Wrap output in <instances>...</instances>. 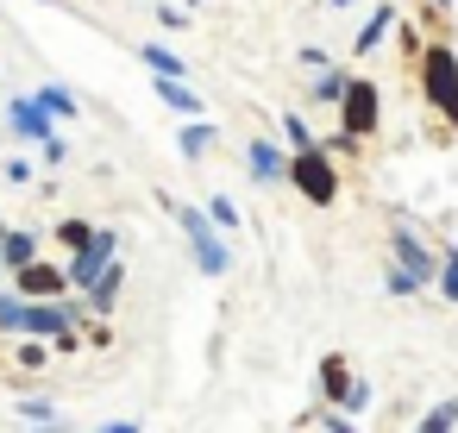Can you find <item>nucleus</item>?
Instances as JSON below:
<instances>
[{"mask_svg":"<svg viewBox=\"0 0 458 433\" xmlns=\"http://www.w3.org/2000/svg\"><path fill=\"white\" fill-rule=\"evenodd\" d=\"M420 101L445 120V139H458V51H452V38H433L420 51Z\"/></svg>","mask_w":458,"mask_h":433,"instance_id":"obj_1","label":"nucleus"},{"mask_svg":"<svg viewBox=\"0 0 458 433\" xmlns=\"http://www.w3.org/2000/svg\"><path fill=\"white\" fill-rule=\"evenodd\" d=\"M164 214L182 226V239H189V251H195V270H201V276H226V270H233V245H226V233H214V226H208V214H201L195 201H170V195H164Z\"/></svg>","mask_w":458,"mask_h":433,"instance_id":"obj_2","label":"nucleus"},{"mask_svg":"<svg viewBox=\"0 0 458 433\" xmlns=\"http://www.w3.org/2000/svg\"><path fill=\"white\" fill-rule=\"evenodd\" d=\"M389 258H395V270H402V276H414V289H427V283H433V270H439V251L427 245V233H420L408 214H395V220H389Z\"/></svg>","mask_w":458,"mask_h":433,"instance_id":"obj_3","label":"nucleus"},{"mask_svg":"<svg viewBox=\"0 0 458 433\" xmlns=\"http://www.w3.org/2000/svg\"><path fill=\"white\" fill-rule=\"evenodd\" d=\"M377 126H383V95H377V82L352 76V82H345V95H339V132H345V139H358V145H370V139H377Z\"/></svg>","mask_w":458,"mask_h":433,"instance_id":"obj_4","label":"nucleus"},{"mask_svg":"<svg viewBox=\"0 0 458 433\" xmlns=\"http://www.w3.org/2000/svg\"><path fill=\"white\" fill-rule=\"evenodd\" d=\"M289 189H295L301 201H314V208H333V201H339V170H333V157H327V151H295V157H289Z\"/></svg>","mask_w":458,"mask_h":433,"instance_id":"obj_5","label":"nucleus"},{"mask_svg":"<svg viewBox=\"0 0 458 433\" xmlns=\"http://www.w3.org/2000/svg\"><path fill=\"white\" fill-rule=\"evenodd\" d=\"M114 258H120V233H114V226H95V239H89V251H76V258L64 264V276H70V289H82V295H89V289L101 283V270H107Z\"/></svg>","mask_w":458,"mask_h":433,"instance_id":"obj_6","label":"nucleus"},{"mask_svg":"<svg viewBox=\"0 0 458 433\" xmlns=\"http://www.w3.org/2000/svg\"><path fill=\"white\" fill-rule=\"evenodd\" d=\"M13 295H20V301H64V295H70V276H64V264L32 258L26 270H13Z\"/></svg>","mask_w":458,"mask_h":433,"instance_id":"obj_7","label":"nucleus"},{"mask_svg":"<svg viewBox=\"0 0 458 433\" xmlns=\"http://www.w3.org/2000/svg\"><path fill=\"white\" fill-rule=\"evenodd\" d=\"M245 170H251L264 189L289 183V145H276V139H251V145H245Z\"/></svg>","mask_w":458,"mask_h":433,"instance_id":"obj_8","label":"nucleus"},{"mask_svg":"<svg viewBox=\"0 0 458 433\" xmlns=\"http://www.w3.org/2000/svg\"><path fill=\"white\" fill-rule=\"evenodd\" d=\"M7 126H13V139H32V145H45V139H51V120L38 114V101H32V95H13V101H7Z\"/></svg>","mask_w":458,"mask_h":433,"instance_id":"obj_9","label":"nucleus"},{"mask_svg":"<svg viewBox=\"0 0 458 433\" xmlns=\"http://www.w3.org/2000/svg\"><path fill=\"white\" fill-rule=\"evenodd\" d=\"M352 383H358V377H352L345 352H327V358H320V408H339V402L352 395Z\"/></svg>","mask_w":458,"mask_h":433,"instance_id":"obj_10","label":"nucleus"},{"mask_svg":"<svg viewBox=\"0 0 458 433\" xmlns=\"http://www.w3.org/2000/svg\"><path fill=\"white\" fill-rule=\"evenodd\" d=\"M120 289H126V264L114 258V264L101 270V283L89 289V301H82V308H95V314H114V308H120Z\"/></svg>","mask_w":458,"mask_h":433,"instance_id":"obj_11","label":"nucleus"},{"mask_svg":"<svg viewBox=\"0 0 458 433\" xmlns=\"http://www.w3.org/2000/svg\"><path fill=\"white\" fill-rule=\"evenodd\" d=\"M13 414H20V420H32V427H45V433H70L64 408H57V402H45V395H20V402H13Z\"/></svg>","mask_w":458,"mask_h":433,"instance_id":"obj_12","label":"nucleus"},{"mask_svg":"<svg viewBox=\"0 0 458 433\" xmlns=\"http://www.w3.org/2000/svg\"><path fill=\"white\" fill-rule=\"evenodd\" d=\"M32 258H38V233H26V226H13L7 239H0V270H7V276H13V270H26Z\"/></svg>","mask_w":458,"mask_h":433,"instance_id":"obj_13","label":"nucleus"},{"mask_svg":"<svg viewBox=\"0 0 458 433\" xmlns=\"http://www.w3.org/2000/svg\"><path fill=\"white\" fill-rule=\"evenodd\" d=\"M389 32H395V7H389V0H383V7H377V13H370V20L358 26V38H352V51H358V57H370V51H377V45H383Z\"/></svg>","mask_w":458,"mask_h":433,"instance_id":"obj_14","label":"nucleus"},{"mask_svg":"<svg viewBox=\"0 0 458 433\" xmlns=\"http://www.w3.org/2000/svg\"><path fill=\"white\" fill-rule=\"evenodd\" d=\"M32 101H38V114H45V120H76V107H82V101H76L64 82H45Z\"/></svg>","mask_w":458,"mask_h":433,"instance_id":"obj_15","label":"nucleus"},{"mask_svg":"<svg viewBox=\"0 0 458 433\" xmlns=\"http://www.w3.org/2000/svg\"><path fill=\"white\" fill-rule=\"evenodd\" d=\"M157 101H164L170 114H182V120H201V107H208L189 82H157Z\"/></svg>","mask_w":458,"mask_h":433,"instance_id":"obj_16","label":"nucleus"},{"mask_svg":"<svg viewBox=\"0 0 458 433\" xmlns=\"http://www.w3.org/2000/svg\"><path fill=\"white\" fill-rule=\"evenodd\" d=\"M208 145H220V126H214V120H189V126L176 132V151H182L189 164H195V157H201Z\"/></svg>","mask_w":458,"mask_h":433,"instance_id":"obj_17","label":"nucleus"},{"mask_svg":"<svg viewBox=\"0 0 458 433\" xmlns=\"http://www.w3.org/2000/svg\"><path fill=\"white\" fill-rule=\"evenodd\" d=\"M26 327H32V301H20L13 289H0V333L26 339Z\"/></svg>","mask_w":458,"mask_h":433,"instance_id":"obj_18","label":"nucleus"},{"mask_svg":"<svg viewBox=\"0 0 458 433\" xmlns=\"http://www.w3.org/2000/svg\"><path fill=\"white\" fill-rule=\"evenodd\" d=\"M433 251H439L433 289H439V301H452V308H458V245H433Z\"/></svg>","mask_w":458,"mask_h":433,"instance_id":"obj_19","label":"nucleus"},{"mask_svg":"<svg viewBox=\"0 0 458 433\" xmlns=\"http://www.w3.org/2000/svg\"><path fill=\"white\" fill-rule=\"evenodd\" d=\"M345 82H352V70H320V76H314V95H308V101H314V107H339Z\"/></svg>","mask_w":458,"mask_h":433,"instance_id":"obj_20","label":"nucleus"},{"mask_svg":"<svg viewBox=\"0 0 458 433\" xmlns=\"http://www.w3.org/2000/svg\"><path fill=\"white\" fill-rule=\"evenodd\" d=\"M283 145H289V157L295 151H320V139H314V126L301 114H283Z\"/></svg>","mask_w":458,"mask_h":433,"instance_id":"obj_21","label":"nucleus"},{"mask_svg":"<svg viewBox=\"0 0 458 433\" xmlns=\"http://www.w3.org/2000/svg\"><path fill=\"white\" fill-rule=\"evenodd\" d=\"M452 427H458V395H445L420 414V433H452Z\"/></svg>","mask_w":458,"mask_h":433,"instance_id":"obj_22","label":"nucleus"},{"mask_svg":"<svg viewBox=\"0 0 458 433\" xmlns=\"http://www.w3.org/2000/svg\"><path fill=\"white\" fill-rule=\"evenodd\" d=\"M89 239H95V226L89 220H57V245L76 258V251H89Z\"/></svg>","mask_w":458,"mask_h":433,"instance_id":"obj_23","label":"nucleus"},{"mask_svg":"<svg viewBox=\"0 0 458 433\" xmlns=\"http://www.w3.org/2000/svg\"><path fill=\"white\" fill-rule=\"evenodd\" d=\"M201 214H208V226H214V233H233V226H239V208H233V195H214Z\"/></svg>","mask_w":458,"mask_h":433,"instance_id":"obj_24","label":"nucleus"},{"mask_svg":"<svg viewBox=\"0 0 458 433\" xmlns=\"http://www.w3.org/2000/svg\"><path fill=\"white\" fill-rule=\"evenodd\" d=\"M13 364H20V370H45V364H51V345H45V339H20Z\"/></svg>","mask_w":458,"mask_h":433,"instance_id":"obj_25","label":"nucleus"},{"mask_svg":"<svg viewBox=\"0 0 458 433\" xmlns=\"http://www.w3.org/2000/svg\"><path fill=\"white\" fill-rule=\"evenodd\" d=\"M395 45H402V57H408V70H414V64H420V51H427V38H420L414 26H402V20H395Z\"/></svg>","mask_w":458,"mask_h":433,"instance_id":"obj_26","label":"nucleus"},{"mask_svg":"<svg viewBox=\"0 0 458 433\" xmlns=\"http://www.w3.org/2000/svg\"><path fill=\"white\" fill-rule=\"evenodd\" d=\"M38 157H45L51 170H64V164H70V145H64V132H51V139L38 145Z\"/></svg>","mask_w":458,"mask_h":433,"instance_id":"obj_27","label":"nucleus"},{"mask_svg":"<svg viewBox=\"0 0 458 433\" xmlns=\"http://www.w3.org/2000/svg\"><path fill=\"white\" fill-rule=\"evenodd\" d=\"M364 408H370V383H364V377H358V383H352V395H345V402H339V414H352V420H358V414H364Z\"/></svg>","mask_w":458,"mask_h":433,"instance_id":"obj_28","label":"nucleus"},{"mask_svg":"<svg viewBox=\"0 0 458 433\" xmlns=\"http://www.w3.org/2000/svg\"><path fill=\"white\" fill-rule=\"evenodd\" d=\"M314 420H320L327 433H358V420H352V414H339V408H320Z\"/></svg>","mask_w":458,"mask_h":433,"instance_id":"obj_29","label":"nucleus"},{"mask_svg":"<svg viewBox=\"0 0 458 433\" xmlns=\"http://www.w3.org/2000/svg\"><path fill=\"white\" fill-rule=\"evenodd\" d=\"M383 289H389V295H420V289H414V276H402L395 264H389V276H383Z\"/></svg>","mask_w":458,"mask_h":433,"instance_id":"obj_30","label":"nucleus"},{"mask_svg":"<svg viewBox=\"0 0 458 433\" xmlns=\"http://www.w3.org/2000/svg\"><path fill=\"white\" fill-rule=\"evenodd\" d=\"M51 352H64V358H70V352H82V333H76V327H64V333L51 339Z\"/></svg>","mask_w":458,"mask_h":433,"instance_id":"obj_31","label":"nucleus"},{"mask_svg":"<svg viewBox=\"0 0 458 433\" xmlns=\"http://www.w3.org/2000/svg\"><path fill=\"white\" fill-rule=\"evenodd\" d=\"M157 20H164L170 32H176V26H189V13H182V7H164V0H157Z\"/></svg>","mask_w":458,"mask_h":433,"instance_id":"obj_32","label":"nucleus"},{"mask_svg":"<svg viewBox=\"0 0 458 433\" xmlns=\"http://www.w3.org/2000/svg\"><path fill=\"white\" fill-rule=\"evenodd\" d=\"M301 64H308V70H314V76H320V70H333V64H327V51H320V45H308V51H301Z\"/></svg>","mask_w":458,"mask_h":433,"instance_id":"obj_33","label":"nucleus"},{"mask_svg":"<svg viewBox=\"0 0 458 433\" xmlns=\"http://www.w3.org/2000/svg\"><path fill=\"white\" fill-rule=\"evenodd\" d=\"M7 183H32V164L26 157H7Z\"/></svg>","mask_w":458,"mask_h":433,"instance_id":"obj_34","label":"nucleus"},{"mask_svg":"<svg viewBox=\"0 0 458 433\" xmlns=\"http://www.w3.org/2000/svg\"><path fill=\"white\" fill-rule=\"evenodd\" d=\"M95 433H139V420H101Z\"/></svg>","mask_w":458,"mask_h":433,"instance_id":"obj_35","label":"nucleus"},{"mask_svg":"<svg viewBox=\"0 0 458 433\" xmlns=\"http://www.w3.org/2000/svg\"><path fill=\"white\" fill-rule=\"evenodd\" d=\"M427 7H433V13H452V0H427Z\"/></svg>","mask_w":458,"mask_h":433,"instance_id":"obj_36","label":"nucleus"},{"mask_svg":"<svg viewBox=\"0 0 458 433\" xmlns=\"http://www.w3.org/2000/svg\"><path fill=\"white\" fill-rule=\"evenodd\" d=\"M327 7H352V0H327Z\"/></svg>","mask_w":458,"mask_h":433,"instance_id":"obj_37","label":"nucleus"},{"mask_svg":"<svg viewBox=\"0 0 458 433\" xmlns=\"http://www.w3.org/2000/svg\"><path fill=\"white\" fill-rule=\"evenodd\" d=\"M38 7H57V0H38Z\"/></svg>","mask_w":458,"mask_h":433,"instance_id":"obj_38","label":"nucleus"}]
</instances>
